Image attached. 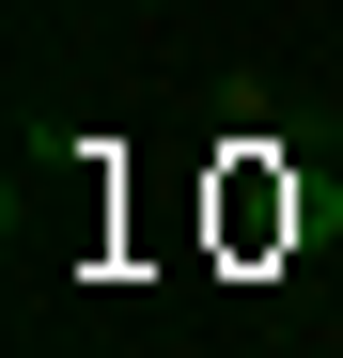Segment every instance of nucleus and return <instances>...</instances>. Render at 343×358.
Returning <instances> with one entry per match:
<instances>
[]
</instances>
